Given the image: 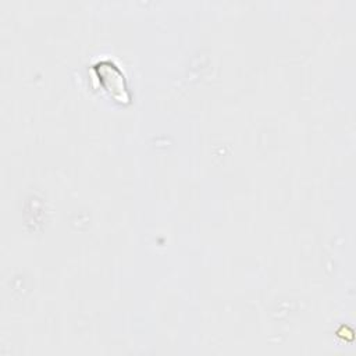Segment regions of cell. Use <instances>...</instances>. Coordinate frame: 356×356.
<instances>
[{"label": "cell", "instance_id": "1", "mask_svg": "<svg viewBox=\"0 0 356 356\" xmlns=\"http://www.w3.org/2000/svg\"><path fill=\"white\" fill-rule=\"evenodd\" d=\"M97 70L100 85L118 102H128L129 93L125 83V76L122 71L110 61H102L95 67Z\"/></svg>", "mask_w": 356, "mask_h": 356}]
</instances>
